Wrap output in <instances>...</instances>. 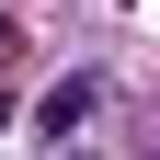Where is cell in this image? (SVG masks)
<instances>
[{
    "label": "cell",
    "mask_w": 160,
    "mask_h": 160,
    "mask_svg": "<svg viewBox=\"0 0 160 160\" xmlns=\"http://www.w3.org/2000/svg\"><path fill=\"white\" fill-rule=\"evenodd\" d=\"M92 103H103V80H57V92H46V126H57V137L92 126Z\"/></svg>",
    "instance_id": "1"
}]
</instances>
